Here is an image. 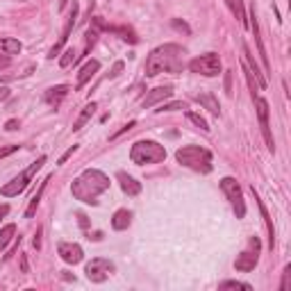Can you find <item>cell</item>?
<instances>
[{
    "instance_id": "52a82bcc",
    "label": "cell",
    "mask_w": 291,
    "mask_h": 291,
    "mask_svg": "<svg viewBox=\"0 0 291 291\" xmlns=\"http://www.w3.org/2000/svg\"><path fill=\"white\" fill-rule=\"evenodd\" d=\"M221 189H223V193L227 196V200H230V205H232V210H235L237 218H244L246 216V202H244V193H241L239 182H237L235 178H223Z\"/></svg>"
},
{
    "instance_id": "d590c367",
    "label": "cell",
    "mask_w": 291,
    "mask_h": 291,
    "mask_svg": "<svg viewBox=\"0 0 291 291\" xmlns=\"http://www.w3.org/2000/svg\"><path fill=\"white\" fill-rule=\"evenodd\" d=\"M75 150H77V146H71V148H69V150H66V153H64V155H62V157H60V162H57V164H64V162H66V159H69V157H71V155H73V153H75Z\"/></svg>"
},
{
    "instance_id": "d6a6232c",
    "label": "cell",
    "mask_w": 291,
    "mask_h": 291,
    "mask_svg": "<svg viewBox=\"0 0 291 291\" xmlns=\"http://www.w3.org/2000/svg\"><path fill=\"white\" fill-rule=\"evenodd\" d=\"M16 150H18V146H5V148H0V159L12 155V153H16Z\"/></svg>"
},
{
    "instance_id": "4fadbf2b",
    "label": "cell",
    "mask_w": 291,
    "mask_h": 291,
    "mask_svg": "<svg viewBox=\"0 0 291 291\" xmlns=\"http://www.w3.org/2000/svg\"><path fill=\"white\" fill-rule=\"evenodd\" d=\"M250 30L255 35V41H257V48H259V57H261V64H264V75L271 73V64H269V57H266V50H264V43L259 39V23H257V14H255V7H250Z\"/></svg>"
},
{
    "instance_id": "1f68e13d",
    "label": "cell",
    "mask_w": 291,
    "mask_h": 291,
    "mask_svg": "<svg viewBox=\"0 0 291 291\" xmlns=\"http://www.w3.org/2000/svg\"><path fill=\"white\" fill-rule=\"evenodd\" d=\"M289 275H291V266H284V275H282V284H280V291L289 289Z\"/></svg>"
},
{
    "instance_id": "8d00e7d4",
    "label": "cell",
    "mask_w": 291,
    "mask_h": 291,
    "mask_svg": "<svg viewBox=\"0 0 291 291\" xmlns=\"http://www.w3.org/2000/svg\"><path fill=\"white\" fill-rule=\"evenodd\" d=\"M16 128H18V121L16 119H12V121H7V123H5V130H7V132H14Z\"/></svg>"
},
{
    "instance_id": "5b68a950",
    "label": "cell",
    "mask_w": 291,
    "mask_h": 291,
    "mask_svg": "<svg viewBox=\"0 0 291 291\" xmlns=\"http://www.w3.org/2000/svg\"><path fill=\"white\" fill-rule=\"evenodd\" d=\"M46 155H41V157L37 159V162H32L30 166L25 168V171L21 173V176H16L12 182H7L5 187H0V196H5V198H14V196H18V193H23L27 189V184L32 182V178L37 176V171H41V166L46 164Z\"/></svg>"
},
{
    "instance_id": "f1b7e54d",
    "label": "cell",
    "mask_w": 291,
    "mask_h": 291,
    "mask_svg": "<svg viewBox=\"0 0 291 291\" xmlns=\"http://www.w3.org/2000/svg\"><path fill=\"white\" fill-rule=\"evenodd\" d=\"M73 62H75V50H73V48H66L64 57H60V66H62V69H66V66L73 64Z\"/></svg>"
},
{
    "instance_id": "30bf717a",
    "label": "cell",
    "mask_w": 291,
    "mask_h": 291,
    "mask_svg": "<svg viewBox=\"0 0 291 291\" xmlns=\"http://www.w3.org/2000/svg\"><path fill=\"white\" fill-rule=\"evenodd\" d=\"M255 107H257V116H259V128H261V134H264V141L269 146V150L273 153L275 150V143H273V134H271V128H269V103H266L261 96H255Z\"/></svg>"
},
{
    "instance_id": "f35d334b",
    "label": "cell",
    "mask_w": 291,
    "mask_h": 291,
    "mask_svg": "<svg viewBox=\"0 0 291 291\" xmlns=\"http://www.w3.org/2000/svg\"><path fill=\"white\" fill-rule=\"evenodd\" d=\"M7 98H9V89H7V86H0V103L7 100Z\"/></svg>"
},
{
    "instance_id": "9c48e42d",
    "label": "cell",
    "mask_w": 291,
    "mask_h": 291,
    "mask_svg": "<svg viewBox=\"0 0 291 291\" xmlns=\"http://www.w3.org/2000/svg\"><path fill=\"white\" fill-rule=\"evenodd\" d=\"M250 248L253 250H244L239 257H237V261H235V269L237 271H253L255 266H257V259H259V248H261V241H259V237H250Z\"/></svg>"
},
{
    "instance_id": "7402d4cb",
    "label": "cell",
    "mask_w": 291,
    "mask_h": 291,
    "mask_svg": "<svg viewBox=\"0 0 291 291\" xmlns=\"http://www.w3.org/2000/svg\"><path fill=\"white\" fill-rule=\"evenodd\" d=\"M96 109H98V105H96V103L84 105V107H82V111H80V116H77V119H75V123H73V130H75V132H77V130H82V128H84V125H86V121H89L91 116H94V111H96Z\"/></svg>"
},
{
    "instance_id": "7c38bea8",
    "label": "cell",
    "mask_w": 291,
    "mask_h": 291,
    "mask_svg": "<svg viewBox=\"0 0 291 291\" xmlns=\"http://www.w3.org/2000/svg\"><path fill=\"white\" fill-rule=\"evenodd\" d=\"M57 253H60V257L66 261V264H80L82 257H84L80 246L71 244V241H62V244L57 246Z\"/></svg>"
},
{
    "instance_id": "ba28073f",
    "label": "cell",
    "mask_w": 291,
    "mask_h": 291,
    "mask_svg": "<svg viewBox=\"0 0 291 291\" xmlns=\"http://www.w3.org/2000/svg\"><path fill=\"white\" fill-rule=\"evenodd\" d=\"M114 271H116L114 261L105 259V257H96V259H91L89 264H86L84 273H86V278H89L91 282L100 284V282H105V280H107Z\"/></svg>"
},
{
    "instance_id": "d6986e66",
    "label": "cell",
    "mask_w": 291,
    "mask_h": 291,
    "mask_svg": "<svg viewBox=\"0 0 291 291\" xmlns=\"http://www.w3.org/2000/svg\"><path fill=\"white\" fill-rule=\"evenodd\" d=\"M130 223H132V212H128V210H119V212H114V216H111V227L119 230V232L128 230Z\"/></svg>"
},
{
    "instance_id": "277c9868",
    "label": "cell",
    "mask_w": 291,
    "mask_h": 291,
    "mask_svg": "<svg viewBox=\"0 0 291 291\" xmlns=\"http://www.w3.org/2000/svg\"><path fill=\"white\" fill-rule=\"evenodd\" d=\"M130 159H132V164H137V166H146V164H159L166 159V148H164L162 143L157 141H148V139H143V141H137L130 148Z\"/></svg>"
},
{
    "instance_id": "836d02e7",
    "label": "cell",
    "mask_w": 291,
    "mask_h": 291,
    "mask_svg": "<svg viewBox=\"0 0 291 291\" xmlns=\"http://www.w3.org/2000/svg\"><path fill=\"white\" fill-rule=\"evenodd\" d=\"M173 27H176V30H180V32H184V35H189V32H191V30H189V25H187V23H180V21H178V18H176V21H173Z\"/></svg>"
},
{
    "instance_id": "3957f363",
    "label": "cell",
    "mask_w": 291,
    "mask_h": 291,
    "mask_svg": "<svg viewBox=\"0 0 291 291\" xmlns=\"http://www.w3.org/2000/svg\"><path fill=\"white\" fill-rule=\"evenodd\" d=\"M178 164L191 168L196 173H212L214 164H212V153L202 146H182L176 153Z\"/></svg>"
},
{
    "instance_id": "7a4b0ae2",
    "label": "cell",
    "mask_w": 291,
    "mask_h": 291,
    "mask_svg": "<svg viewBox=\"0 0 291 291\" xmlns=\"http://www.w3.org/2000/svg\"><path fill=\"white\" fill-rule=\"evenodd\" d=\"M182 55L184 50L178 43H164L155 48L146 60V75L155 77L159 73H180L182 71Z\"/></svg>"
},
{
    "instance_id": "83f0119b",
    "label": "cell",
    "mask_w": 291,
    "mask_h": 291,
    "mask_svg": "<svg viewBox=\"0 0 291 291\" xmlns=\"http://www.w3.org/2000/svg\"><path fill=\"white\" fill-rule=\"evenodd\" d=\"M187 119L191 121V123L196 125V128H200L202 132H210V125H207V121L202 119L200 114H196V111H187Z\"/></svg>"
},
{
    "instance_id": "d4e9b609",
    "label": "cell",
    "mask_w": 291,
    "mask_h": 291,
    "mask_svg": "<svg viewBox=\"0 0 291 291\" xmlns=\"http://www.w3.org/2000/svg\"><path fill=\"white\" fill-rule=\"evenodd\" d=\"M0 50L5 52V55H18V52L23 50V43L18 41V39H0Z\"/></svg>"
},
{
    "instance_id": "ab89813d",
    "label": "cell",
    "mask_w": 291,
    "mask_h": 291,
    "mask_svg": "<svg viewBox=\"0 0 291 291\" xmlns=\"http://www.w3.org/2000/svg\"><path fill=\"white\" fill-rule=\"evenodd\" d=\"M35 248H41V227H37V237H35Z\"/></svg>"
},
{
    "instance_id": "484cf974",
    "label": "cell",
    "mask_w": 291,
    "mask_h": 291,
    "mask_svg": "<svg viewBox=\"0 0 291 291\" xmlns=\"http://www.w3.org/2000/svg\"><path fill=\"white\" fill-rule=\"evenodd\" d=\"M14 235H16V225H14V223H9V225H5L3 230H0V253L9 246V241L14 239Z\"/></svg>"
},
{
    "instance_id": "4dcf8cb0",
    "label": "cell",
    "mask_w": 291,
    "mask_h": 291,
    "mask_svg": "<svg viewBox=\"0 0 291 291\" xmlns=\"http://www.w3.org/2000/svg\"><path fill=\"white\" fill-rule=\"evenodd\" d=\"M176 109H187V105L182 100H176V103H168V105H162L157 111H176Z\"/></svg>"
},
{
    "instance_id": "b9f144b4",
    "label": "cell",
    "mask_w": 291,
    "mask_h": 291,
    "mask_svg": "<svg viewBox=\"0 0 291 291\" xmlns=\"http://www.w3.org/2000/svg\"><path fill=\"white\" fill-rule=\"evenodd\" d=\"M9 66V57H0V69H7Z\"/></svg>"
},
{
    "instance_id": "9a60e30c",
    "label": "cell",
    "mask_w": 291,
    "mask_h": 291,
    "mask_svg": "<svg viewBox=\"0 0 291 291\" xmlns=\"http://www.w3.org/2000/svg\"><path fill=\"white\" fill-rule=\"evenodd\" d=\"M94 25L100 27V30L114 32V35H119L121 39H125V41H130V43H137V41H139L137 35H134V32L130 30V27H114V25H107V23H105L103 18H94Z\"/></svg>"
},
{
    "instance_id": "2e32d148",
    "label": "cell",
    "mask_w": 291,
    "mask_h": 291,
    "mask_svg": "<svg viewBox=\"0 0 291 291\" xmlns=\"http://www.w3.org/2000/svg\"><path fill=\"white\" fill-rule=\"evenodd\" d=\"M69 84H57V86H50V89L46 91V96H43V100H46L50 107H60V103L69 96Z\"/></svg>"
},
{
    "instance_id": "ffe728a7",
    "label": "cell",
    "mask_w": 291,
    "mask_h": 291,
    "mask_svg": "<svg viewBox=\"0 0 291 291\" xmlns=\"http://www.w3.org/2000/svg\"><path fill=\"white\" fill-rule=\"evenodd\" d=\"M225 5L230 7V12L235 14V18L241 23L244 27H248V18H246V7H244V0H225Z\"/></svg>"
},
{
    "instance_id": "6da1fadb",
    "label": "cell",
    "mask_w": 291,
    "mask_h": 291,
    "mask_svg": "<svg viewBox=\"0 0 291 291\" xmlns=\"http://www.w3.org/2000/svg\"><path fill=\"white\" fill-rule=\"evenodd\" d=\"M109 189V178L98 168H86L73 180L71 191L77 200L86 205H98V198Z\"/></svg>"
},
{
    "instance_id": "cb8c5ba5",
    "label": "cell",
    "mask_w": 291,
    "mask_h": 291,
    "mask_svg": "<svg viewBox=\"0 0 291 291\" xmlns=\"http://www.w3.org/2000/svg\"><path fill=\"white\" fill-rule=\"evenodd\" d=\"M196 100H198V103H200L205 109H210L214 116L221 114V105H218V100H216L212 94H200V96H196Z\"/></svg>"
},
{
    "instance_id": "603a6c76",
    "label": "cell",
    "mask_w": 291,
    "mask_h": 291,
    "mask_svg": "<svg viewBox=\"0 0 291 291\" xmlns=\"http://www.w3.org/2000/svg\"><path fill=\"white\" fill-rule=\"evenodd\" d=\"M48 182H50V178H46V180H43V182H41V187H39V191L35 193V196H32L30 205H27V210H25V218H32V216H35V212H37L39 202H41V196H43V191H46Z\"/></svg>"
},
{
    "instance_id": "8fae6325",
    "label": "cell",
    "mask_w": 291,
    "mask_h": 291,
    "mask_svg": "<svg viewBox=\"0 0 291 291\" xmlns=\"http://www.w3.org/2000/svg\"><path fill=\"white\" fill-rule=\"evenodd\" d=\"M75 18H77V3H73V9H71V16L66 18V25H64V30H62V35H60V41L52 46V50H50V60H55L57 55H60L62 50H64V46H66V41H69V37H71V32H73V27H75Z\"/></svg>"
},
{
    "instance_id": "5bb4252c",
    "label": "cell",
    "mask_w": 291,
    "mask_h": 291,
    "mask_svg": "<svg viewBox=\"0 0 291 291\" xmlns=\"http://www.w3.org/2000/svg\"><path fill=\"white\" fill-rule=\"evenodd\" d=\"M171 96H173V86H155L153 91H148V94H146V98L141 100V107L148 109V107H153V105L162 103V100L171 98Z\"/></svg>"
},
{
    "instance_id": "ac0fdd59",
    "label": "cell",
    "mask_w": 291,
    "mask_h": 291,
    "mask_svg": "<svg viewBox=\"0 0 291 291\" xmlns=\"http://www.w3.org/2000/svg\"><path fill=\"white\" fill-rule=\"evenodd\" d=\"M116 178H119V182H121V189H123L128 196H139V193H141V182H137L132 176L121 171Z\"/></svg>"
},
{
    "instance_id": "44dd1931",
    "label": "cell",
    "mask_w": 291,
    "mask_h": 291,
    "mask_svg": "<svg viewBox=\"0 0 291 291\" xmlns=\"http://www.w3.org/2000/svg\"><path fill=\"white\" fill-rule=\"evenodd\" d=\"M255 193V191H253ZM255 200H257V205H259V212H261V218H264V223H266V230H269V246L273 248L275 246V227H273V221H271V216H269V212H266V207H264V202L257 198V193H255Z\"/></svg>"
},
{
    "instance_id": "4316f807",
    "label": "cell",
    "mask_w": 291,
    "mask_h": 291,
    "mask_svg": "<svg viewBox=\"0 0 291 291\" xmlns=\"http://www.w3.org/2000/svg\"><path fill=\"white\" fill-rule=\"evenodd\" d=\"M96 41H98V30H89V32L84 35V52H82L80 57H86V55H89V50L96 46Z\"/></svg>"
},
{
    "instance_id": "60d3db41",
    "label": "cell",
    "mask_w": 291,
    "mask_h": 291,
    "mask_svg": "<svg viewBox=\"0 0 291 291\" xmlns=\"http://www.w3.org/2000/svg\"><path fill=\"white\" fill-rule=\"evenodd\" d=\"M9 214V205H0V221Z\"/></svg>"
},
{
    "instance_id": "74e56055",
    "label": "cell",
    "mask_w": 291,
    "mask_h": 291,
    "mask_svg": "<svg viewBox=\"0 0 291 291\" xmlns=\"http://www.w3.org/2000/svg\"><path fill=\"white\" fill-rule=\"evenodd\" d=\"M121 71H123V62H116V64H114V69H111V73H109V75H111V77H116V75H119Z\"/></svg>"
},
{
    "instance_id": "f546056e",
    "label": "cell",
    "mask_w": 291,
    "mask_h": 291,
    "mask_svg": "<svg viewBox=\"0 0 291 291\" xmlns=\"http://www.w3.org/2000/svg\"><path fill=\"white\" fill-rule=\"evenodd\" d=\"M218 289H244V291H250L253 287H250V284H246V282H237V280H227V282H223Z\"/></svg>"
},
{
    "instance_id": "e575fe53",
    "label": "cell",
    "mask_w": 291,
    "mask_h": 291,
    "mask_svg": "<svg viewBox=\"0 0 291 291\" xmlns=\"http://www.w3.org/2000/svg\"><path fill=\"white\" fill-rule=\"evenodd\" d=\"M132 128H134V121H130V123H128V125H123V128H121V130H119V132H116V134H114V137H111V141H114V139H119V137H121V134H123V132H128V130H132Z\"/></svg>"
},
{
    "instance_id": "e0dca14e",
    "label": "cell",
    "mask_w": 291,
    "mask_h": 291,
    "mask_svg": "<svg viewBox=\"0 0 291 291\" xmlns=\"http://www.w3.org/2000/svg\"><path fill=\"white\" fill-rule=\"evenodd\" d=\"M98 71H100V62L98 60H89V62H86V64L80 69V73H77V89H82V86H84Z\"/></svg>"
},
{
    "instance_id": "8992f818",
    "label": "cell",
    "mask_w": 291,
    "mask_h": 291,
    "mask_svg": "<svg viewBox=\"0 0 291 291\" xmlns=\"http://www.w3.org/2000/svg\"><path fill=\"white\" fill-rule=\"evenodd\" d=\"M189 71L198 73V75H205V77H216V75H221V71H223L221 57H218L216 52H205V55L189 62Z\"/></svg>"
}]
</instances>
